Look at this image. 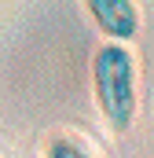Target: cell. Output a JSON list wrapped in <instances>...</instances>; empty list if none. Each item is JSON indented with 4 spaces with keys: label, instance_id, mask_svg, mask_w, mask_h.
Masks as SVG:
<instances>
[{
    "label": "cell",
    "instance_id": "obj_1",
    "mask_svg": "<svg viewBox=\"0 0 154 158\" xmlns=\"http://www.w3.org/2000/svg\"><path fill=\"white\" fill-rule=\"evenodd\" d=\"M140 66L128 44H99V52L92 55V96L95 107L107 121L110 132H128L136 121V103H140Z\"/></svg>",
    "mask_w": 154,
    "mask_h": 158
},
{
    "label": "cell",
    "instance_id": "obj_3",
    "mask_svg": "<svg viewBox=\"0 0 154 158\" xmlns=\"http://www.w3.org/2000/svg\"><path fill=\"white\" fill-rule=\"evenodd\" d=\"M44 158H95L77 136H51L48 143H44Z\"/></svg>",
    "mask_w": 154,
    "mask_h": 158
},
{
    "label": "cell",
    "instance_id": "obj_2",
    "mask_svg": "<svg viewBox=\"0 0 154 158\" xmlns=\"http://www.w3.org/2000/svg\"><path fill=\"white\" fill-rule=\"evenodd\" d=\"M95 30L114 44H132L140 33V4L136 0H81Z\"/></svg>",
    "mask_w": 154,
    "mask_h": 158
}]
</instances>
